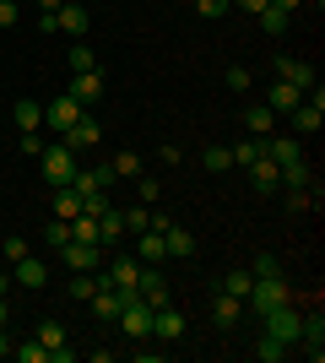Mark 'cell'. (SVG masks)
<instances>
[{"label": "cell", "mask_w": 325, "mask_h": 363, "mask_svg": "<svg viewBox=\"0 0 325 363\" xmlns=\"http://www.w3.org/2000/svg\"><path fill=\"white\" fill-rule=\"evenodd\" d=\"M114 325H120L130 342H147V336H152V303H147V298H130V303L120 309V320H114Z\"/></svg>", "instance_id": "277c9868"}, {"label": "cell", "mask_w": 325, "mask_h": 363, "mask_svg": "<svg viewBox=\"0 0 325 363\" xmlns=\"http://www.w3.org/2000/svg\"><path fill=\"white\" fill-rule=\"evenodd\" d=\"M71 239L76 244H98V217H87V212L71 217Z\"/></svg>", "instance_id": "d6a6232c"}, {"label": "cell", "mask_w": 325, "mask_h": 363, "mask_svg": "<svg viewBox=\"0 0 325 363\" xmlns=\"http://www.w3.org/2000/svg\"><path fill=\"white\" fill-rule=\"evenodd\" d=\"M11 277H16V288L38 293L49 282V266H44V260H33V255H22V260H11Z\"/></svg>", "instance_id": "8fae6325"}, {"label": "cell", "mask_w": 325, "mask_h": 363, "mask_svg": "<svg viewBox=\"0 0 325 363\" xmlns=\"http://www.w3.org/2000/svg\"><path fill=\"white\" fill-rule=\"evenodd\" d=\"M120 239H125V212H114V206H108V212L98 217V244L108 250V244H120Z\"/></svg>", "instance_id": "44dd1931"}, {"label": "cell", "mask_w": 325, "mask_h": 363, "mask_svg": "<svg viewBox=\"0 0 325 363\" xmlns=\"http://www.w3.org/2000/svg\"><path fill=\"white\" fill-rule=\"evenodd\" d=\"M163 233V250H169V260H190L195 255V239H190V228L185 223H169V228H157Z\"/></svg>", "instance_id": "7c38bea8"}, {"label": "cell", "mask_w": 325, "mask_h": 363, "mask_svg": "<svg viewBox=\"0 0 325 363\" xmlns=\"http://www.w3.org/2000/svg\"><path fill=\"white\" fill-rule=\"evenodd\" d=\"M157 196H163V190H157V179H141V206H152Z\"/></svg>", "instance_id": "f6af8a7d"}, {"label": "cell", "mask_w": 325, "mask_h": 363, "mask_svg": "<svg viewBox=\"0 0 325 363\" xmlns=\"http://www.w3.org/2000/svg\"><path fill=\"white\" fill-rule=\"evenodd\" d=\"M282 184H287V190H309V184H314V168L304 163V157H298V163H287V168H282Z\"/></svg>", "instance_id": "d4e9b609"}, {"label": "cell", "mask_w": 325, "mask_h": 363, "mask_svg": "<svg viewBox=\"0 0 325 363\" xmlns=\"http://www.w3.org/2000/svg\"><path fill=\"white\" fill-rule=\"evenodd\" d=\"M136 293H141L147 303H152V309H157V303H169V282H163V272H157V266H141Z\"/></svg>", "instance_id": "9a60e30c"}, {"label": "cell", "mask_w": 325, "mask_h": 363, "mask_svg": "<svg viewBox=\"0 0 325 363\" xmlns=\"http://www.w3.org/2000/svg\"><path fill=\"white\" fill-rule=\"evenodd\" d=\"M81 114H87V108H81L76 98H71V92H55V98L44 104V125L55 130V136H65V130H71V125H76Z\"/></svg>", "instance_id": "7a4b0ae2"}, {"label": "cell", "mask_w": 325, "mask_h": 363, "mask_svg": "<svg viewBox=\"0 0 325 363\" xmlns=\"http://www.w3.org/2000/svg\"><path fill=\"white\" fill-rule=\"evenodd\" d=\"M6 288H11V277H6V272H0V293H6Z\"/></svg>", "instance_id": "816d5d0a"}, {"label": "cell", "mask_w": 325, "mask_h": 363, "mask_svg": "<svg viewBox=\"0 0 325 363\" xmlns=\"http://www.w3.org/2000/svg\"><path fill=\"white\" fill-rule=\"evenodd\" d=\"M152 336L157 342H179V336H185V315H179L173 303H157L152 309Z\"/></svg>", "instance_id": "9c48e42d"}, {"label": "cell", "mask_w": 325, "mask_h": 363, "mask_svg": "<svg viewBox=\"0 0 325 363\" xmlns=\"http://www.w3.org/2000/svg\"><path fill=\"white\" fill-rule=\"evenodd\" d=\"M277 76H282V82H293L298 92L314 87V65L309 60H293V55H282V60H277Z\"/></svg>", "instance_id": "e0dca14e"}, {"label": "cell", "mask_w": 325, "mask_h": 363, "mask_svg": "<svg viewBox=\"0 0 325 363\" xmlns=\"http://www.w3.org/2000/svg\"><path fill=\"white\" fill-rule=\"evenodd\" d=\"M201 163H206V174H228L233 168V147H206Z\"/></svg>", "instance_id": "f546056e"}, {"label": "cell", "mask_w": 325, "mask_h": 363, "mask_svg": "<svg viewBox=\"0 0 325 363\" xmlns=\"http://www.w3.org/2000/svg\"><path fill=\"white\" fill-rule=\"evenodd\" d=\"M103 282H108V272H71V298L87 303L98 288H103Z\"/></svg>", "instance_id": "d6986e66"}, {"label": "cell", "mask_w": 325, "mask_h": 363, "mask_svg": "<svg viewBox=\"0 0 325 363\" xmlns=\"http://www.w3.org/2000/svg\"><path fill=\"white\" fill-rule=\"evenodd\" d=\"M22 152H28V157H38V152H44V136H38V130H22Z\"/></svg>", "instance_id": "7bdbcfd3"}, {"label": "cell", "mask_w": 325, "mask_h": 363, "mask_svg": "<svg viewBox=\"0 0 325 363\" xmlns=\"http://www.w3.org/2000/svg\"><path fill=\"white\" fill-rule=\"evenodd\" d=\"M239 320H244V298H233V293H222V298L212 303V325H217V331H233Z\"/></svg>", "instance_id": "ac0fdd59"}, {"label": "cell", "mask_w": 325, "mask_h": 363, "mask_svg": "<svg viewBox=\"0 0 325 363\" xmlns=\"http://www.w3.org/2000/svg\"><path fill=\"white\" fill-rule=\"evenodd\" d=\"M255 358H261V363L287 358V342H277V336H261V342H255Z\"/></svg>", "instance_id": "836d02e7"}, {"label": "cell", "mask_w": 325, "mask_h": 363, "mask_svg": "<svg viewBox=\"0 0 325 363\" xmlns=\"http://www.w3.org/2000/svg\"><path fill=\"white\" fill-rule=\"evenodd\" d=\"M261 320H266V336H277V342H287V347H293L298 331H304V315L293 309V298L277 303V309H271V315H261Z\"/></svg>", "instance_id": "3957f363"}, {"label": "cell", "mask_w": 325, "mask_h": 363, "mask_svg": "<svg viewBox=\"0 0 325 363\" xmlns=\"http://www.w3.org/2000/svg\"><path fill=\"white\" fill-rule=\"evenodd\" d=\"M55 6H60V0H38V11H55Z\"/></svg>", "instance_id": "f907efd6"}, {"label": "cell", "mask_w": 325, "mask_h": 363, "mask_svg": "<svg viewBox=\"0 0 325 363\" xmlns=\"http://www.w3.org/2000/svg\"><path fill=\"white\" fill-rule=\"evenodd\" d=\"M228 92H249V71L244 65H228Z\"/></svg>", "instance_id": "60d3db41"}, {"label": "cell", "mask_w": 325, "mask_h": 363, "mask_svg": "<svg viewBox=\"0 0 325 363\" xmlns=\"http://www.w3.org/2000/svg\"><path fill=\"white\" fill-rule=\"evenodd\" d=\"M314 6H320V0H314Z\"/></svg>", "instance_id": "db71d44e"}, {"label": "cell", "mask_w": 325, "mask_h": 363, "mask_svg": "<svg viewBox=\"0 0 325 363\" xmlns=\"http://www.w3.org/2000/svg\"><path fill=\"white\" fill-rule=\"evenodd\" d=\"M11 358L16 363H49V347L33 336V342H11Z\"/></svg>", "instance_id": "83f0119b"}, {"label": "cell", "mask_w": 325, "mask_h": 363, "mask_svg": "<svg viewBox=\"0 0 325 363\" xmlns=\"http://www.w3.org/2000/svg\"><path fill=\"white\" fill-rule=\"evenodd\" d=\"M0 28H16V0H0Z\"/></svg>", "instance_id": "ee69618b"}, {"label": "cell", "mask_w": 325, "mask_h": 363, "mask_svg": "<svg viewBox=\"0 0 325 363\" xmlns=\"http://www.w3.org/2000/svg\"><path fill=\"white\" fill-rule=\"evenodd\" d=\"M11 120H16V130H38V125H44V104H33V98H16Z\"/></svg>", "instance_id": "7402d4cb"}, {"label": "cell", "mask_w": 325, "mask_h": 363, "mask_svg": "<svg viewBox=\"0 0 325 363\" xmlns=\"http://www.w3.org/2000/svg\"><path fill=\"white\" fill-rule=\"evenodd\" d=\"M98 250H103V244H60V250H55V255L65 260V266H71V272H98Z\"/></svg>", "instance_id": "30bf717a"}, {"label": "cell", "mask_w": 325, "mask_h": 363, "mask_svg": "<svg viewBox=\"0 0 325 363\" xmlns=\"http://www.w3.org/2000/svg\"><path fill=\"white\" fill-rule=\"evenodd\" d=\"M60 141H65L71 152H87V147H98V141H103V125H98V120H93V108H87V114H81V120L71 125Z\"/></svg>", "instance_id": "5b68a950"}, {"label": "cell", "mask_w": 325, "mask_h": 363, "mask_svg": "<svg viewBox=\"0 0 325 363\" xmlns=\"http://www.w3.org/2000/svg\"><path fill=\"white\" fill-rule=\"evenodd\" d=\"M44 239H49V250H60V244H71V223H60V217H55V223L44 228Z\"/></svg>", "instance_id": "f35d334b"}, {"label": "cell", "mask_w": 325, "mask_h": 363, "mask_svg": "<svg viewBox=\"0 0 325 363\" xmlns=\"http://www.w3.org/2000/svg\"><path fill=\"white\" fill-rule=\"evenodd\" d=\"M271 6H277V11H287V16H293L298 6H304V0H271Z\"/></svg>", "instance_id": "7dc6e473"}, {"label": "cell", "mask_w": 325, "mask_h": 363, "mask_svg": "<svg viewBox=\"0 0 325 363\" xmlns=\"http://www.w3.org/2000/svg\"><path fill=\"white\" fill-rule=\"evenodd\" d=\"M244 130L249 136H271V130H277V114H271L266 104H249L244 108Z\"/></svg>", "instance_id": "ffe728a7"}, {"label": "cell", "mask_w": 325, "mask_h": 363, "mask_svg": "<svg viewBox=\"0 0 325 363\" xmlns=\"http://www.w3.org/2000/svg\"><path fill=\"white\" fill-rule=\"evenodd\" d=\"M249 282H255V277H249V266H233V272L222 277V293H233V298H244V293H249Z\"/></svg>", "instance_id": "1f68e13d"}, {"label": "cell", "mask_w": 325, "mask_h": 363, "mask_svg": "<svg viewBox=\"0 0 325 363\" xmlns=\"http://www.w3.org/2000/svg\"><path fill=\"white\" fill-rule=\"evenodd\" d=\"M190 6H195V11H201L206 22H217V16H228V6H233V0H190Z\"/></svg>", "instance_id": "74e56055"}, {"label": "cell", "mask_w": 325, "mask_h": 363, "mask_svg": "<svg viewBox=\"0 0 325 363\" xmlns=\"http://www.w3.org/2000/svg\"><path fill=\"white\" fill-rule=\"evenodd\" d=\"M6 315H11V303H6V293H0V325H6Z\"/></svg>", "instance_id": "681fc988"}, {"label": "cell", "mask_w": 325, "mask_h": 363, "mask_svg": "<svg viewBox=\"0 0 325 363\" xmlns=\"http://www.w3.org/2000/svg\"><path fill=\"white\" fill-rule=\"evenodd\" d=\"M249 184H255V196H277V190H282V168L261 152V157L249 163Z\"/></svg>", "instance_id": "52a82bcc"}, {"label": "cell", "mask_w": 325, "mask_h": 363, "mask_svg": "<svg viewBox=\"0 0 325 363\" xmlns=\"http://www.w3.org/2000/svg\"><path fill=\"white\" fill-rule=\"evenodd\" d=\"M152 228V206H130L125 212V233H147Z\"/></svg>", "instance_id": "e575fe53"}, {"label": "cell", "mask_w": 325, "mask_h": 363, "mask_svg": "<svg viewBox=\"0 0 325 363\" xmlns=\"http://www.w3.org/2000/svg\"><path fill=\"white\" fill-rule=\"evenodd\" d=\"M255 22H261V33H271V38H282L293 16H287V11H277V6H266V11H255Z\"/></svg>", "instance_id": "484cf974"}, {"label": "cell", "mask_w": 325, "mask_h": 363, "mask_svg": "<svg viewBox=\"0 0 325 363\" xmlns=\"http://www.w3.org/2000/svg\"><path fill=\"white\" fill-rule=\"evenodd\" d=\"M76 6H87V0H76Z\"/></svg>", "instance_id": "f5cc1de1"}, {"label": "cell", "mask_w": 325, "mask_h": 363, "mask_svg": "<svg viewBox=\"0 0 325 363\" xmlns=\"http://www.w3.org/2000/svg\"><path fill=\"white\" fill-rule=\"evenodd\" d=\"M298 104H304V92H298L293 82H282V76H277V82H271V92H266V108H271V114H293Z\"/></svg>", "instance_id": "5bb4252c"}, {"label": "cell", "mask_w": 325, "mask_h": 363, "mask_svg": "<svg viewBox=\"0 0 325 363\" xmlns=\"http://www.w3.org/2000/svg\"><path fill=\"white\" fill-rule=\"evenodd\" d=\"M55 217H60V223H71V217H81V196H76V190H71V184H60V190H55Z\"/></svg>", "instance_id": "cb8c5ba5"}, {"label": "cell", "mask_w": 325, "mask_h": 363, "mask_svg": "<svg viewBox=\"0 0 325 363\" xmlns=\"http://www.w3.org/2000/svg\"><path fill=\"white\" fill-rule=\"evenodd\" d=\"M38 342H44L49 352L65 347V325H60V320H44V325H38Z\"/></svg>", "instance_id": "d590c367"}, {"label": "cell", "mask_w": 325, "mask_h": 363, "mask_svg": "<svg viewBox=\"0 0 325 363\" xmlns=\"http://www.w3.org/2000/svg\"><path fill=\"white\" fill-rule=\"evenodd\" d=\"M141 239V255L136 260H169V250H163V233L157 228H147V233H136Z\"/></svg>", "instance_id": "f1b7e54d"}, {"label": "cell", "mask_w": 325, "mask_h": 363, "mask_svg": "<svg viewBox=\"0 0 325 363\" xmlns=\"http://www.w3.org/2000/svg\"><path fill=\"white\" fill-rule=\"evenodd\" d=\"M71 71H98V55L87 44H71Z\"/></svg>", "instance_id": "8d00e7d4"}, {"label": "cell", "mask_w": 325, "mask_h": 363, "mask_svg": "<svg viewBox=\"0 0 325 363\" xmlns=\"http://www.w3.org/2000/svg\"><path fill=\"white\" fill-rule=\"evenodd\" d=\"M0 358H11V336H6V325H0Z\"/></svg>", "instance_id": "c3c4849f"}, {"label": "cell", "mask_w": 325, "mask_h": 363, "mask_svg": "<svg viewBox=\"0 0 325 363\" xmlns=\"http://www.w3.org/2000/svg\"><path fill=\"white\" fill-rule=\"evenodd\" d=\"M87 6H76V0H60V11H55V33H65V38H81L87 33Z\"/></svg>", "instance_id": "ba28073f"}, {"label": "cell", "mask_w": 325, "mask_h": 363, "mask_svg": "<svg viewBox=\"0 0 325 363\" xmlns=\"http://www.w3.org/2000/svg\"><path fill=\"white\" fill-rule=\"evenodd\" d=\"M266 157H271L277 168L298 163V157H304V136H266Z\"/></svg>", "instance_id": "4fadbf2b"}, {"label": "cell", "mask_w": 325, "mask_h": 363, "mask_svg": "<svg viewBox=\"0 0 325 363\" xmlns=\"http://www.w3.org/2000/svg\"><path fill=\"white\" fill-rule=\"evenodd\" d=\"M0 250H6V260H22V255H28V239H22V233H11Z\"/></svg>", "instance_id": "b9f144b4"}, {"label": "cell", "mask_w": 325, "mask_h": 363, "mask_svg": "<svg viewBox=\"0 0 325 363\" xmlns=\"http://www.w3.org/2000/svg\"><path fill=\"white\" fill-rule=\"evenodd\" d=\"M320 120H325V108H314V104H298L293 108V130H298V136H314Z\"/></svg>", "instance_id": "603a6c76"}, {"label": "cell", "mask_w": 325, "mask_h": 363, "mask_svg": "<svg viewBox=\"0 0 325 363\" xmlns=\"http://www.w3.org/2000/svg\"><path fill=\"white\" fill-rule=\"evenodd\" d=\"M65 92H71L81 108H93L98 98H103V71H71V87Z\"/></svg>", "instance_id": "8992f818"}, {"label": "cell", "mask_w": 325, "mask_h": 363, "mask_svg": "<svg viewBox=\"0 0 325 363\" xmlns=\"http://www.w3.org/2000/svg\"><path fill=\"white\" fill-rule=\"evenodd\" d=\"M233 6H239V11H249V16H255V11H266L271 0H233Z\"/></svg>", "instance_id": "bcb514c9"}, {"label": "cell", "mask_w": 325, "mask_h": 363, "mask_svg": "<svg viewBox=\"0 0 325 363\" xmlns=\"http://www.w3.org/2000/svg\"><path fill=\"white\" fill-rule=\"evenodd\" d=\"M249 277H282V260L277 255H261L255 266H249Z\"/></svg>", "instance_id": "ab89813d"}, {"label": "cell", "mask_w": 325, "mask_h": 363, "mask_svg": "<svg viewBox=\"0 0 325 363\" xmlns=\"http://www.w3.org/2000/svg\"><path fill=\"white\" fill-rule=\"evenodd\" d=\"M38 163H44L49 190H60V184H71V179H76V152L65 147L60 136H55V147H44V152H38Z\"/></svg>", "instance_id": "6da1fadb"}, {"label": "cell", "mask_w": 325, "mask_h": 363, "mask_svg": "<svg viewBox=\"0 0 325 363\" xmlns=\"http://www.w3.org/2000/svg\"><path fill=\"white\" fill-rule=\"evenodd\" d=\"M87 309H93V315H98V325H114L125 303H120V293H114V288H108V282H103V288H98L93 298H87Z\"/></svg>", "instance_id": "2e32d148"}, {"label": "cell", "mask_w": 325, "mask_h": 363, "mask_svg": "<svg viewBox=\"0 0 325 363\" xmlns=\"http://www.w3.org/2000/svg\"><path fill=\"white\" fill-rule=\"evenodd\" d=\"M108 168H114V179H141V157H136V152H114V163H108Z\"/></svg>", "instance_id": "4dcf8cb0"}, {"label": "cell", "mask_w": 325, "mask_h": 363, "mask_svg": "<svg viewBox=\"0 0 325 363\" xmlns=\"http://www.w3.org/2000/svg\"><path fill=\"white\" fill-rule=\"evenodd\" d=\"M261 152H266V136H244L239 147H233V168H249Z\"/></svg>", "instance_id": "4316f807"}]
</instances>
